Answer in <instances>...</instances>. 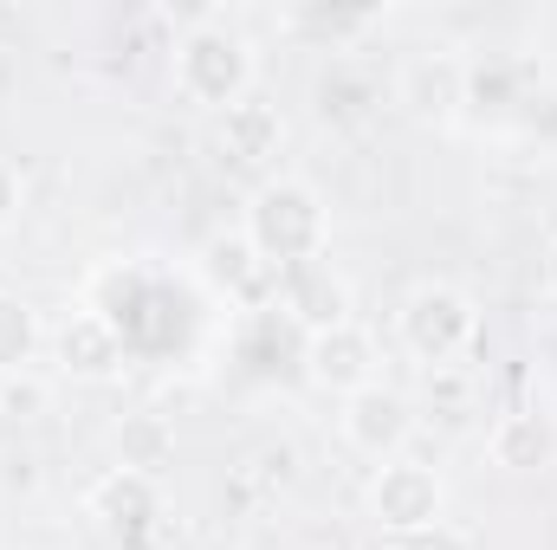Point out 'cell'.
Masks as SVG:
<instances>
[{"instance_id": "obj_14", "label": "cell", "mask_w": 557, "mask_h": 550, "mask_svg": "<svg viewBox=\"0 0 557 550\" xmlns=\"http://www.w3.org/2000/svg\"><path fill=\"white\" fill-rule=\"evenodd\" d=\"M39 350H46V317L20 291H0V383L7 376H33Z\"/></svg>"}, {"instance_id": "obj_5", "label": "cell", "mask_w": 557, "mask_h": 550, "mask_svg": "<svg viewBox=\"0 0 557 550\" xmlns=\"http://www.w3.org/2000/svg\"><path fill=\"white\" fill-rule=\"evenodd\" d=\"M195 285L208 291V304L221 311H240V317H267L278 304V266H267L253 253V240L234 227V234H214L201 253H195Z\"/></svg>"}, {"instance_id": "obj_17", "label": "cell", "mask_w": 557, "mask_h": 550, "mask_svg": "<svg viewBox=\"0 0 557 550\" xmlns=\"http://www.w3.org/2000/svg\"><path fill=\"white\" fill-rule=\"evenodd\" d=\"M0 409H26V414H39V409H46V389H39L33 376H7V383H0Z\"/></svg>"}, {"instance_id": "obj_8", "label": "cell", "mask_w": 557, "mask_h": 550, "mask_svg": "<svg viewBox=\"0 0 557 550\" xmlns=\"http://www.w3.org/2000/svg\"><path fill=\"white\" fill-rule=\"evenodd\" d=\"M298 363H305V383L311 389H324V396H357V389H370V383H383V343H376V330L370 324H337V330H318V337H305V350H298Z\"/></svg>"}, {"instance_id": "obj_10", "label": "cell", "mask_w": 557, "mask_h": 550, "mask_svg": "<svg viewBox=\"0 0 557 550\" xmlns=\"http://www.w3.org/2000/svg\"><path fill=\"white\" fill-rule=\"evenodd\" d=\"M396 104L416 117V124H460L467 117V59L460 52H416L403 72H396Z\"/></svg>"}, {"instance_id": "obj_13", "label": "cell", "mask_w": 557, "mask_h": 550, "mask_svg": "<svg viewBox=\"0 0 557 550\" xmlns=\"http://www.w3.org/2000/svg\"><path fill=\"white\" fill-rule=\"evenodd\" d=\"M552 447L557 440H552V421H545V414H499L493 434H486V453H493V466H506V473L545 466Z\"/></svg>"}, {"instance_id": "obj_2", "label": "cell", "mask_w": 557, "mask_h": 550, "mask_svg": "<svg viewBox=\"0 0 557 550\" xmlns=\"http://www.w3.org/2000/svg\"><path fill=\"white\" fill-rule=\"evenodd\" d=\"M240 234L253 240V253L267 266H278V273L311 266V260L331 253V201L305 175H260V188L240 208Z\"/></svg>"}, {"instance_id": "obj_18", "label": "cell", "mask_w": 557, "mask_h": 550, "mask_svg": "<svg viewBox=\"0 0 557 550\" xmlns=\"http://www.w3.org/2000/svg\"><path fill=\"white\" fill-rule=\"evenodd\" d=\"M539 278H545V298L557 304V240L545 247V260H539Z\"/></svg>"}, {"instance_id": "obj_15", "label": "cell", "mask_w": 557, "mask_h": 550, "mask_svg": "<svg viewBox=\"0 0 557 550\" xmlns=\"http://www.w3.org/2000/svg\"><path fill=\"white\" fill-rule=\"evenodd\" d=\"M383 550H473V538L460 525H428V532H409V538H383Z\"/></svg>"}, {"instance_id": "obj_11", "label": "cell", "mask_w": 557, "mask_h": 550, "mask_svg": "<svg viewBox=\"0 0 557 550\" xmlns=\"http://www.w3.org/2000/svg\"><path fill=\"white\" fill-rule=\"evenodd\" d=\"M85 512L104 538H124V545H143V532L162 518V486L156 473H137V466H111L91 492H85Z\"/></svg>"}, {"instance_id": "obj_9", "label": "cell", "mask_w": 557, "mask_h": 550, "mask_svg": "<svg viewBox=\"0 0 557 550\" xmlns=\"http://www.w3.org/2000/svg\"><path fill=\"white\" fill-rule=\"evenodd\" d=\"M273 317H285L298 337H318V330H337V324L357 317V291H350V278L331 266V253H324V260H311V266L278 273Z\"/></svg>"}, {"instance_id": "obj_6", "label": "cell", "mask_w": 557, "mask_h": 550, "mask_svg": "<svg viewBox=\"0 0 557 550\" xmlns=\"http://www.w3.org/2000/svg\"><path fill=\"white\" fill-rule=\"evenodd\" d=\"M337 434L357 460L383 466V460H403L416 447V402L396 389V383H370L357 396L337 402Z\"/></svg>"}, {"instance_id": "obj_3", "label": "cell", "mask_w": 557, "mask_h": 550, "mask_svg": "<svg viewBox=\"0 0 557 550\" xmlns=\"http://www.w3.org/2000/svg\"><path fill=\"white\" fill-rule=\"evenodd\" d=\"M480 298L467 291V285H454V278H421L403 291V304H396V343H403V357L421 363V370H460L473 350H480Z\"/></svg>"}, {"instance_id": "obj_12", "label": "cell", "mask_w": 557, "mask_h": 550, "mask_svg": "<svg viewBox=\"0 0 557 550\" xmlns=\"http://www.w3.org/2000/svg\"><path fill=\"white\" fill-rule=\"evenodd\" d=\"M278 149H285V117H278L260 91L240 98L234 111H221V155L234 168H273Z\"/></svg>"}, {"instance_id": "obj_4", "label": "cell", "mask_w": 557, "mask_h": 550, "mask_svg": "<svg viewBox=\"0 0 557 550\" xmlns=\"http://www.w3.org/2000/svg\"><path fill=\"white\" fill-rule=\"evenodd\" d=\"M363 512H370V525H376L383 538L428 532V525L447 518V479H441V466H428L416 453L383 460V466L370 473V486H363Z\"/></svg>"}, {"instance_id": "obj_16", "label": "cell", "mask_w": 557, "mask_h": 550, "mask_svg": "<svg viewBox=\"0 0 557 550\" xmlns=\"http://www.w3.org/2000/svg\"><path fill=\"white\" fill-rule=\"evenodd\" d=\"M20 208H26V175H20V168L0 155V234L20 221Z\"/></svg>"}, {"instance_id": "obj_7", "label": "cell", "mask_w": 557, "mask_h": 550, "mask_svg": "<svg viewBox=\"0 0 557 550\" xmlns=\"http://www.w3.org/2000/svg\"><path fill=\"white\" fill-rule=\"evenodd\" d=\"M46 350H52V363H59L65 383H117L124 363H137L131 343L117 337V324H111L104 311H91V304H72V311L46 330Z\"/></svg>"}, {"instance_id": "obj_1", "label": "cell", "mask_w": 557, "mask_h": 550, "mask_svg": "<svg viewBox=\"0 0 557 550\" xmlns=\"http://www.w3.org/2000/svg\"><path fill=\"white\" fill-rule=\"evenodd\" d=\"M169 85H175L182 104L221 117V111H234L240 98H253V85H260V52H253V39H247L234 20L201 13V20L182 26V39H175V52H169Z\"/></svg>"}]
</instances>
